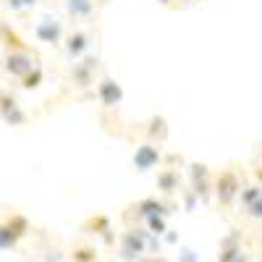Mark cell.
Listing matches in <instances>:
<instances>
[{"label":"cell","mask_w":262,"mask_h":262,"mask_svg":"<svg viewBox=\"0 0 262 262\" xmlns=\"http://www.w3.org/2000/svg\"><path fill=\"white\" fill-rule=\"evenodd\" d=\"M147 236L142 228H128L121 233V247H118V259L121 262H139L142 254L147 252Z\"/></svg>","instance_id":"cell-1"},{"label":"cell","mask_w":262,"mask_h":262,"mask_svg":"<svg viewBox=\"0 0 262 262\" xmlns=\"http://www.w3.org/2000/svg\"><path fill=\"white\" fill-rule=\"evenodd\" d=\"M215 194H217V202H221L223 207H228L238 194H242V181H238L236 170H221L215 179Z\"/></svg>","instance_id":"cell-2"},{"label":"cell","mask_w":262,"mask_h":262,"mask_svg":"<svg viewBox=\"0 0 262 262\" xmlns=\"http://www.w3.org/2000/svg\"><path fill=\"white\" fill-rule=\"evenodd\" d=\"M134 165H137V170H152L155 165H160V147L155 142L139 144L134 152Z\"/></svg>","instance_id":"cell-3"},{"label":"cell","mask_w":262,"mask_h":262,"mask_svg":"<svg viewBox=\"0 0 262 262\" xmlns=\"http://www.w3.org/2000/svg\"><path fill=\"white\" fill-rule=\"evenodd\" d=\"M242 257V231L233 228L228 236L221 238V252H217V262H236Z\"/></svg>","instance_id":"cell-4"},{"label":"cell","mask_w":262,"mask_h":262,"mask_svg":"<svg viewBox=\"0 0 262 262\" xmlns=\"http://www.w3.org/2000/svg\"><path fill=\"white\" fill-rule=\"evenodd\" d=\"M97 97H100V102H102L105 107H116V105H121V100H123V90H121L118 81L102 79V81L97 84Z\"/></svg>","instance_id":"cell-5"},{"label":"cell","mask_w":262,"mask_h":262,"mask_svg":"<svg viewBox=\"0 0 262 262\" xmlns=\"http://www.w3.org/2000/svg\"><path fill=\"white\" fill-rule=\"evenodd\" d=\"M34 69V63H32V55L29 53H8V58H6V71L11 74V76H21L24 79L29 71Z\"/></svg>","instance_id":"cell-6"},{"label":"cell","mask_w":262,"mask_h":262,"mask_svg":"<svg viewBox=\"0 0 262 262\" xmlns=\"http://www.w3.org/2000/svg\"><path fill=\"white\" fill-rule=\"evenodd\" d=\"M95 69H97V58H84L81 63H74V71H71L74 84H76V86H90Z\"/></svg>","instance_id":"cell-7"},{"label":"cell","mask_w":262,"mask_h":262,"mask_svg":"<svg viewBox=\"0 0 262 262\" xmlns=\"http://www.w3.org/2000/svg\"><path fill=\"white\" fill-rule=\"evenodd\" d=\"M131 210H137V215H142L144 221L152 215H168V205L163 200H158V196H147V200H139Z\"/></svg>","instance_id":"cell-8"},{"label":"cell","mask_w":262,"mask_h":262,"mask_svg":"<svg viewBox=\"0 0 262 262\" xmlns=\"http://www.w3.org/2000/svg\"><path fill=\"white\" fill-rule=\"evenodd\" d=\"M37 37H39L42 42H48V45H58L60 37H63V29H60L58 21H53V18H42L39 24H37Z\"/></svg>","instance_id":"cell-9"},{"label":"cell","mask_w":262,"mask_h":262,"mask_svg":"<svg viewBox=\"0 0 262 262\" xmlns=\"http://www.w3.org/2000/svg\"><path fill=\"white\" fill-rule=\"evenodd\" d=\"M86 228H95L92 233H100L105 244H113L116 236H113V228H111V217L107 215H95L90 223H86Z\"/></svg>","instance_id":"cell-10"},{"label":"cell","mask_w":262,"mask_h":262,"mask_svg":"<svg viewBox=\"0 0 262 262\" xmlns=\"http://www.w3.org/2000/svg\"><path fill=\"white\" fill-rule=\"evenodd\" d=\"M158 189L163 194H173L179 189V170H173V168H165L158 173Z\"/></svg>","instance_id":"cell-11"},{"label":"cell","mask_w":262,"mask_h":262,"mask_svg":"<svg viewBox=\"0 0 262 262\" xmlns=\"http://www.w3.org/2000/svg\"><path fill=\"white\" fill-rule=\"evenodd\" d=\"M0 39H3V45H8L13 53H27V45H24V39H21L11 27L6 24H0Z\"/></svg>","instance_id":"cell-12"},{"label":"cell","mask_w":262,"mask_h":262,"mask_svg":"<svg viewBox=\"0 0 262 262\" xmlns=\"http://www.w3.org/2000/svg\"><path fill=\"white\" fill-rule=\"evenodd\" d=\"M86 48H90V37H86L84 32H74V34L69 37V45H66V50H69L71 58H79Z\"/></svg>","instance_id":"cell-13"},{"label":"cell","mask_w":262,"mask_h":262,"mask_svg":"<svg viewBox=\"0 0 262 262\" xmlns=\"http://www.w3.org/2000/svg\"><path fill=\"white\" fill-rule=\"evenodd\" d=\"M6 226L21 238V236H27V231H29V221H27V217L24 215H18V212H13L11 217H8V221H6Z\"/></svg>","instance_id":"cell-14"},{"label":"cell","mask_w":262,"mask_h":262,"mask_svg":"<svg viewBox=\"0 0 262 262\" xmlns=\"http://www.w3.org/2000/svg\"><path fill=\"white\" fill-rule=\"evenodd\" d=\"M168 137V126H165V121L163 118H149V139H158V142H163Z\"/></svg>","instance_id":"cell-15"},{"label":"cell","mask_w":262,"mask_h":262,"mask_svg":"<svg viewBox=\"0 0 262 262\" xmlns=\"http://www.w3.org/2000/svg\"><path fill=\"white\" fill-rule=\"evenodd\" d=\"M262 196V186H247V189H242V194H238V200H242V207L247 210L249 205H254L257 200Z\"/></svg>","instance_id":"cell-16"},{"label":"cell","mask_w":262,"mask_h":262,"mask_svg":"<svg viewBox=\"0 0 262 262\" xmlns=\"http://www.w3.org/2000/svg\"><path fill=\"white\" fill-rule=\"evenodd\" d=\"M74 262H97V249L95 247H76L71 252Z\"/></svg>","instance_id":"cell-17"},{"label":"cell","mask_w":262,"mask_h":262,"mask_svg":"<svg viewBox=\"0 0 262 262\" xmlns=\"http://www.w3.org/2000/svg\"><path fill=\"white\" fill-rule=\"evenodd\" d=\"M18 244V236L3 223V226H0V249H13Z\"/></svg>","instance_id":"cell-18"},{"label":"cell","mask_w":262,"mask_h":262,"mask_svg":"<svg viewBox=\"0 0 262 262\" xmlns=\"http://www.w3.org/2000/svg\"><path fill=\"white\" fill-rule=\"evenodd\" d=\"M147 228H149L152 236H163V233L168 231V226H165V215H152V217H147Z\"/></svg>","instance_id":"cell-19"},{"label":"cell","mask_w":262,"mask_h":262,"mask_svg":"<svg viewBox=\"0 0 262 262\" xmlns=\"http://www.w3.org/2000/svg\"><path fill=\"white\" fill-rule=\"evenodd\" d=\"M69 11L74 16H90L92 13V0H69Z\"/></svg>","instance_id":"cell-20"},{"label":"cell","mask_w":262,"mask_h":262,"mask_svg":"<svg viewBox=\"0 0 262 262\" xmlns=\"http://www.w3.org/2000/svg\"><path fill=\"white\" fill-rule=\"evenodd\" d=\"M21 81H24V84H21L24 90H37V86L42 84V69H37V66H34V69H32L24 79H21Z\"/></svg>","instance_id":"cell-21"},{"label":"cell","mask_w":262,"mask_h":262,"mask_svg":"<svg viewBox=\"0 0 262 262\" xmlns=\"http://www.w3.org/2000/svg\"><path fill=\"white\" fill-rule=\"evenodd\" d=\"M3 121L11 123V126H21V123L27 121V116H24V111H21V107H13V111H8V113L3 116Z\"/></svg>","instance_id":"cell-22"},{"label":"cell","mask_w":262,"mask_h":262,"mask_svg":"<svg viewBox=\"0 0 262 262\" xmlns=\"http://www.w3.org/2000/svg\"><path fill=\"white\" fill-rule=\"evenodd\" d=\"M13 107H18V102L13 100V95L0 92V116H6L8 111H13Z\"/></svg>","instance_id":"cell-23"},{"label":"cell","mask_w":262,"mask_h":262,"mask_svg":"<svg viewBox=\"0 0 262 262\" xmlns=\"http://www.w3.org/2000/svg\"><path fill=\"white\" fill-rule=\"evenodd\" d=\"M247 215H252V217H257V221H262V196H259L254 205L247 207Z\"/></svg>","instance_id":"cell-24"},{"label":"cell","mask_w":262,"mask_h":262,"mask_svg":"<svg viewBox=\"0 0 262 262\" xmlns=\"http://www.w3.org/2000/svg\"><path fill=\"white\" fill-rule=\"evenodd\" d=\"M8 6L13 11H21V8H29V6H37V0H8Z\"/></svg>","instance_id":"cell-25"},{"label":"cell","mask_w":262,"mask_h":262,"mask_svg":"<svg viewBox=\"0 0 262 262\" xmlns=\"http://www.w3.org/2000/svg\"><path fill=\"white\" fill-rule=\"evenodd\" d=\"M179 262H196V254H194L191 249H184V252H181V259H179Z\"/></svg>","instance_id":"cell-26"},{"label":"cell","mask_w":262,"mask_h":262,"mask_svg":"<svg viewBox=\"0 0 262 262\" xmlns=\"http://www.w3.org/2000/svg\"><path fill=\"white\" fill-rule=\"evenodd\" d=\"M139 262H168V259H163V257H155V254H152V257H142Z\"/></svg>","instance_id":"cell-27"},{"label":"cell","mask_w":262,"mask_h":262,"mask_svg":"<svg viewBox=\"0 0 262 262\" xmlns=\"http://www.w3.org/2000/svg\"><path fill=\"white\" fill-rule=\"evenodd\" d=\"M236 262H252V259H249V254H247V252H242V257H238Z\"/></svg>","instance_id":"cell-28"}]
</instances>
